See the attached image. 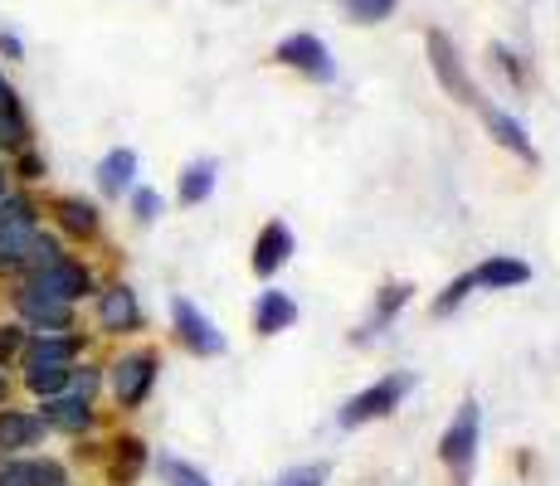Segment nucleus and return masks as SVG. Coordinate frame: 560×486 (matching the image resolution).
I'll return each mask as SVG.
<instances>
[{
    "mask_svg": "<svg viewBox=\"0 0 560 486\" xmlns=\"http://www.w3.org/2000/svg\"><path fill=\"white\" fill-rule=\"evenodd\" d=\"M25 370V389L35 399H54V394H63L73 380V365H20Z\"/></svg>",
    "mask_w": 560,
    "mask_h": 486,
    "instance_id": "6ab92c4d",
    "label": "nucleus"
},
{
    "mask_svg": "<svg viewBox=\"0 0 560 486\" xmlns=\"http://www.w3.org/2000/svg\"><path fill=\"white\" fill-rule=\"evenodd\" d=\"M405 297H409V287H390V292H385L381 311H375V327H381V321H385V317H390V311H395V307H400V301H405Z\"/></svg>",
    "mask_w": 560,
    "mask_h": 486,
    "instance_id": "72a5a7b5",
    "label": "nucleus"
},
{
    "mask_svg": "<svg viewBox=\"0 0 560 486\" xmlns=\"http://www.w3.org/2000/svg\"><path fill=\"white\" fill-rule=\"evenodd\" d=\"M429 59H434L439 83H444V88L454 93L458 103H478V88H472V79L463 73V59H458L454 39H448L444 29H429Z\"/></svg>",
    "mask_w": 560,
    "mask_h": 486,
    "instance_id": "9b49d317",
    "label": "nucleus"
},
{
    "mask_svg": "<svg viewBox=\"0 0 560 486\" xmlns=\"http://www.w3.org/2000/svg\"><path fill=\"white\" fill-rule=\"evenodd\" d=\"M5 190H10V170L0 166V194H5Z\"/></svg>",
    "mask_w": 560,
    "mask_h": 486,
    "instance_id": "4c0bfd02",
    "label": "nucleus"
},
{
    "mask_svg": "<svg viewBox=\"0 0 560 486\" xmlns=\"http://www.w3.org/2000/svg\"><path fill=\"white\" fill-rule=\"evenodd\" d=\"M107 384H113V399H117V408H142L147 404V394H152V384H156V351H132V355H122V360L107 370Z\"/></svg>",
    "mask_w": 560,
    "mask_h": 486,
    "instance_id": "7ed1b4c3",
    "label": "nucleus"
},
{
    "mask_svg": "<svg viewBox=\"0 0 560 486\" xmlns=\"http://www.w3.org/2000/svg\"><path fill=\"white\" fill-rule=\"evenodd\" d=\"M532 277V268L516 263V258H488L482 268H472V283L478 287H522Z\"/></svg>",
    "mask_w": 560,
    "mask_h": 486,
    "instance_id": "aec40b11",
    "label": "nucleus"
},
{
    "mask_svg": "<svg viewBox=\"0 0 560 486\" xmlns=\"http://www.w3.org/2000/svg\"><path fill=\"white\" fill-rule=\"evenodd\" d=\"M298 321V301L283 297V292H258L254 301V331L258 336H278V331H288Z\"/></svg>",
    "mask_w": 560,
    "mask_h": 486,
    "instance_id": "4468645a",
    "label": "nucleus"
},
{
    "mask_svg": "<svg viewBox=\"0 0 560 486\" xmlns=\"http://www.w3.org/2000/svg\"><path fill=\"white\" fill-rule=\"evenodd\" d=\"M288 253H293V234H288L283 224H268L254 244V273H264V277L278 273V268L288 263Z\"/></svg>",
    "mask_w": 560,
    "mask_h": 486,
    "instance_id": "f3484780",
    "label": "nucleus"
},
{
    "mask_svg": "<svg viewBox=\"0 0 560 486\" xmlns=\"http://www.w3.org/2000/svg\"><path fill=\"white\" fill-rule=\"evenodd\" d=\"M171 321H176V341L186 345V351H196V355H220L224 351V336L214 331V321L205 317L196 301L176 297L171 301Z\"/></svg>",
    "mask_w": 560,
    "mask_h": 486,
    "instance_id": "0eeeda50",
    "label": "nucleus"
},
{
    "mask_svg": "<svg viewBox=\"0 0 560 486\" xmlns=\"http://www.w3.org/2000/svg\"><path fill=\"white\" fill-rule=\"evenodd\" d=\"M10 311H15V321L30 331V336H45V331H79L73 327V307L59 297H49V292L30 287L15 277V287H10Z\"/></svg>",
    "mask_w": 560,
    "mask_h": 486,
    "instance_id": "f257e3e1",
    "label": "nucleus"
},
{
    "mask_svg": "<svg viewBox=\"0 0 560 486\" xmlns=\"http://www.w3.org/2000/svg\"><path fill=\"white\" fill-rule=\"evenodd\" d=\"M482 122H488L492 142H502V146H508V151H516V156L536 161V151H532V142H526L522 122H512V117H508V112H498V107H488V112H482Z\"/></svg>",
    "mask_w": 560,
    "mask_h": 486,
    "instance_id": "412c9836",
    "label": "nucleus"
},
{
    "mask_svg": "<svg viewBox=\"0 0 560 486\" xmlns=\"http://www.w3.org/2000/svg\"><path fill=\"white\" fill-rule=\"evenodd\" d=\"M472 287H478V283H472V273H463V277H458V283H454V287H448V292H444V297H439V301H434V311H439V317H444V311H454V307H458V301H463V297H468V292H472Z\"/></svg>",
    "mask_w": 560,
    "mask_h": 486,
    "instance_id": "2f4dec72",
    "label": "nucleus"
},
{
    "mask_svg": "<svg viewBox=\"0 0 560 486\" xmlns=\"http://www.w3.org/2000/svg\"><path fill=\"white\" fill-rule=\"evenodd\" d=\"M273 59L288 63V69H303L307 79H317V83L331 79V54H327V45H322L317 35H288L283 45L273 49Z\"/></svg>",
    "mask_w": 560,
    "mask_h": 486,
    "instance_id": "f8f14e48",
    "label": "nucleus"
},
{
    "mask_svg": "<svg viewBox=\"0 0 560 486\" xmlns=\"http://www.w3.org/2000/svg\"><path fill=\"white\" fill-rule=\"evenodd\" d=\"M20 283L49 292V297L69 301V307H79L83 297H93V292H98V277H93V268L79 263V258H69V253H59L54 263H45L39 273H30V277H20Z\"/></svg>",
    "mask_w": 560,
    "mask_h": 486,
    "instance_id": "f03ea898",
    "label": "nucleus"
},
{
    "mask_svg": "<svg viewBox=\"0 0 560 486\" xmlns=\"http://www.w3.org/2000/svg\"><path fill=\"white\" fill-rule=\"evenodd\" d=\"M93 317L107 336H137L142 331V301L127 283H107L93 292Z\"/></svg>",
    "mask_w": 560,
    "mask_h": 486,
    "instance_id": "20e7f679",
    "label": "nucleus"
},
{
    "mask_svg": "<svg viewBox=\"0 0 560 486\" xmlns=\"http://www.w3.org/2000/svg\"><path fill=\"white\" fill-rule=\"evenodd\" d=\"M472 452H478V404H463L458 414H454V424H448V434H444V442H439V458L448 462V467H468L472 462Z\"/></svg>",
    "mask_w": 560,
    "mask_h": 486,
    "instance_id": "ddd939ff",
    "label": "nucleus"
},
{
    "mask_svg": "<svg viewBox=\"0 0 560 486\" xmlns=\"http://www.w3.org/2000/svg\"><path fill=\"white\" fill-rule=\"evenodd\" d=\"M45 418L35 408H0V458H30V448L45 442Z\"/></svg>",
    "mask_w": 560,
    "mask_h": 486,
    "instance_id": "1a4fd4ad",
    "label": "nucleus"
},
{
    "mask_svg": "<svg viewBox=\"0 0 560 486\" xmlns=\"http://www.w3.org/2000/svg\"><path fill=\"white\" fill-rule=\"evenodd\" d=\"M30 331L20 327V321H0V370H10V365H20V351H25Z\"/></svg>",
    "mask_w": 560,
    "mask_h": 486,
    "instance_id": "393cba45",
    "label": "nucleus"
},
{
    "mask_svg": "<svg viewBox=\"0 0 560 486\" xmlns=\"http://www.w3.org/2000/svg\"><path fill=\"white\" fill-rule=\"evenodd\" d=\"M214 180H220V166L214 161H190L186 170H180V186H176V200L180 204H205L214 190Z\"/></svg>",
    "mask_w": 560,
    "mask_h": 486,
    "instance_id": "a211bd4d",
    "label": "nucleus"
},
{
    "mask_svg": "<svg viewBox=\"0 0 560 486\" xmlns=\"http://www.w3.org/2000/svg\"><path fill=\"white\" fill-rule=\"evenodd\" d=\"M49 214H54V224H59L63 239H73V244H93L103 234L98 204L83 200V194H59V200L49 204Z\"/></svg>",
    "mask_w": 560,
    "mask_h": 486,
    "instance_id": "6e6552de",
    "label": "nucleus"
},
{
    "mask_svg": "<svg viewBox=\"0 0 560 486\" xmlns=\"http://www.w3.org/2000/svg\"><path fill=\"white\" fill-rule=\"evenodd\" d=\"M409 384H415L409 375H390V380L371 384L365 394H357L347 408H341V424H347V428H361V424H371V418H385V414H390V408L409 394Z\"/></svg>",
    "mask_w": 560,
    "mask_h": 486,
    "instance_id": "423d86ee",
    "label": "nucleus"
},
{
    "mask_svg": "<svg viewBox=\"0 0 560 486\" xmlns=\"http://www.w3.org/2000/svg\"><path fill=\"white\" fill-rule=\"evenodd\" d=\"M142 467H147V442L142 438H117L113 458H107V477H113V486H132L137 477H142Z\"/></svg>",
    "mask_w": 560,
    "mask_h": 486,
    "instance_id": "dca6fc26",
    "label": "nucleus"
},
{
    "mask_svg": "<svg viewBox=\"0 0 560 486\" xmlns=\"http://www.w3.org/2000/svg\"><path fill=\"white\" fill-rule=\"evenodd\" d=\"M35 486H73V477L59 458H35Z\"/></svg>",
    "mask_w": 560,
    "mask_h": 486,
    "instance_id": "c85d7f7f",
    "label": "nucleus"
},
{
    "mask_svg": "<svg viewBox=\"0 0 560 486\" xmlns=\"http://www.w3.org/2000/svg\"><path fill=\"white\" fill-rule=\"evenodd\" d=\"M39 200H30L25 190H5L0 194V224H39Z\"/></svg>",
    "mask_w": 560,
    "mask_h": 486,
    "instance_id": "4be33fe9",
    "label": "nucleus"
},
{
    "mask_svg": "<svg viewBox=\"0 0 560 486\" xmlns=\"http://www.w3.org/2000/svg\"><path fill=\"white\" fill-rule=\"evenodd\" d=\"M10 389H15V384H10V370H0V408L10 404Z\"/></svg>",
    "mask_w": 560,
    "mask_h": 486,
    "instance_id": "e433bc0d",
    "label": "nucleus"
},
{
    "mask_svg": "<svg viewBox=\"0 0 560 486\" xmlns=\"http://www.w3.org/2000/svg\"><path fill=\"white\" fill-rule=\"evenodd\" d=\"M395 5L400 0H341V10H347L357 25H375V20H390L395 15Z\"/></svg>",
    "mask_w": 560,
    "mask_h": 486,
    "instance_id": "b1692460",
    "label": "nucleus"
},
{
    "mask_svg": "<svg viewBox=\"0 0 560 486\" xmlns=\"http://www.w3.org/2000/svg\"><path fill=\"white\" fill-rule=\"evenodd\" d=\"M30 117L25 112H0V151L5 156H15V151H25L30 146Z\"/></svg>",
    "mask_w": 560,
    "mask_h": 486,
    "instance_id": "5701e85b",
    "label": "nucleus"
},
{
    "mask_svg": "<svg viewBox=\"0 0 560 486\" xmlns=\"http://www.w3.org/2000/svg\"><path fill=\"white\" fill-rule=\"evenodd\" d=\"M10 176L25 180V186H39V180L49 176V166H45V156H39L35 146H25V151H15V166H10Z\"/></svg>",
    "mask_w": 560,
    "mask_h": 486,
    "instance_id": "a878e982",
    "label": "nucleus"
},
{
    "mask_svg": "<svg viewBox=\"0 0 560 486\" xmlns=\"http://www.w3.org/2000/svg\"><path fill=\"white\" fill-rule=\"evenodd\" d=\"M39 418H45V428L49 434H63V438H89L93 428H98V408L89 404V399H79V394H54V399H39V408H35Z\"/></svg>",
    "mask_w": 560,
    "mask_h": 486,
    "instance_id": "39448f33",
    "label": "nucleus"
},
{
    "mask_svg": "<svg viewBox=\"0 0 560 486\" xmlns=\"http://www.w3.org/2000/svg\"><path fill=\"white\" fill-rule=\"evenodd\" d=\"M327 482V467H298L288 477H278V486H322Z\"/></svg>",
    "mask_w": 560,
    "mask_h": 486,
    "instance_id": "473e14b6",
    "label": "nucleus"
},
{
    "mask_svg": "<svg viewBox=\"0 0 560 486\" xmlns=\"http://www.w3.org/2000/svg\"><path fill=\"white\" fill-rule=\"evenodd\" d=\"M89 341L79 331H45V336H30L20 351V365H79Z\"/></svg>",
    "mask_w": 560,
    "mask_h": 486,
    "instance_id": "9d476101",
    "label": "nucleus"
},
{
    "mask_svg": "<svg viewBox=\"0 0 560 486\" xmlns=\"http://www.w3.org/2000/svg\"><path fill=\"white\" fill-rule=\"evenodd\" d=\"M0 112H25V107H20V93L5 83V73H0Z\"/></svg>",
    "mask_w": 560,
    "mask_h": 486,
    "instance_id": "f704fd0d",
    "label": "nucleus"
},
{
    "mask_svg": "<svg viewBox=\"0 0 560 486\" xmlns=\"http://www.w3.org/2000/svg\"><path fill=\"white\" fill-rule=\"evenodd\" d=\"M132 180H137V151L132 146H117V151H107V156L98 161V186H103L107 200L127 194L132 190Z\"/></svg>",
    "mask_w": 560,
    "mask_h": 486,
    "instance_id": "2eb2a0df",
    "label": "nucleus"
},
{
    "mask_svg": "<svg viewBox=\"0 0 560 486\" xmlns=\"http://www.w3.org/2000/svg\"><path fill=\"white\" fill-rule=\"evenodd\" d=\"M132 214H137V220H142V224H152L156 220V214H161V194L156 190H132Z\"/></svg>",
    "mask_w": 560,
    "mask_h": 486,
    "instance_id": "7c9ffc66",
    "label": "nucleus"
},
{
    "mask_svg": "<svg viewBox=\"0 0 560 486\" xmlns=\"http://www.w3.org/2000/svg\"><path fill=\"white\" fill-rule=\"evenodd\" d=\"M0 59H25V45H20V39L10 35V29L0 35Z\"/></svg>",
    "mask_w": 560,
    "mask_h": 486,
    "instance_id": "c9c22d12",
    "label": "nucleus"
},
{
    "mask_svg": "<svg viewBox=\"0 0 560 486\" xmlns=\"http://www.w3.org/2000/svg\"><path fill=\"white\" fill-rule=\"evenodd\" d=\"M0 486H35V458H0Z\"/></svg>",
    "mask_w": 560,
    "mask_h": 486,
    "instance_id": "cd10ccee",
    "label": "nucleus"
},
{
    "mask_svg": "<svg viewBox=\"0 0 560 486\" xmlns=\"http://www.w3.org/2000/svg\"><path fill=\"white\" fill-rule=\"evenodd\" d=\"M161 477H166L171 486H210V482H205L196 467H186V462H176V458H166V462H161Z\"/></svg>",
    "mask_w": 560,
    "mask_h": 486,
    "instance_id": "c756f323",
    "label": "nucleus"
},
{
    "mask_svg": "<svg viewBox=\"0 0 560 486\" xmlns=\"http://www.w3.org/2000/svg\"><path fill=\"white\" fill-rule=\"evenodd\" d=\"M98 389H103V370L98 365H73V380H69V394H79V399H98Z\"/></svg>",
    "mask_w": 560,
    "mask_h": 486,
    "instance_id": "bb28decb",
    "label": "nucleus"
}]
</instances>
